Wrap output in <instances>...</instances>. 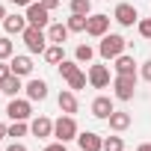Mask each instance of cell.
<instances>
[{"label": "cell", "mask_w": 151, "mask_h": 151, "mask_svg": "<svg viewBox=\"0 0 151 151\" xmlns=\"http://www.w3.org/2000/svg\"><path fill=\"white\" fill-rule=\"evenodd\" d=\"M127 50V42H124V36H119V33H107L104 39H101V45H98V53H101V59H116V56H122Z\"/></svg>", "instance_id": "obj_1"}, {"label": "cell", "mask_w": 151, "mask_h": 151, "mask_svg": "<svg viewBox=\"0 0 151 151\" xmlns=\"http://www.w3.org/2000/svg\"><path fill=\"white\" fill-rule=\"evenodd\" d=\"M77 133H80V127H77V122H74V116H68V113H62L53 122V136L59 142H77Z\"/></svg>", "instance_id": "obj_2"}, {"label": "cell", "mask_w": 151, "mask_h": 151, "mask_svg": "<svg viewBox=\"0 0 151 151\" xmlns=\"http://www.w3.org/2000/svg\"><path fill=\"white\" fill-rule=\"evenodd\" d=\"M133 92H136V74H116L113 77L116 101H133Z\"/></svg>", "instance_id": "obj_3"}, {"label": "cell", "mask_w": 151, "mask_h": 151, "mask_svg": "<svg viewBox=\"0 0 151 151\" xmlns=\"http://www.w3.org/2000/svg\"><path fill=\"white\" fill-rule=\"evenodd\" d=\"M21 39H24V45H27V50L30 53H45L47 50V33L45 30H39V27H27L24 33H21Z\"/></svg>", "instance_id": "obj_4"}, {"label": "cell", "mask_w": 151, "mask_h": 151, "mask_svg": "<svg viewBox=\"0 0 151 151\" xmlns=\"http://www.w3.org/2000/svg\"><path fill=\"white\" fill-rule=\"evenodd\" d=\"M6 116H9V122H30V116H33V101H30V98H12L9 107H6Z\"/></svg>", "instance_id": "obj_5"}, {"label": "cell", "mask_w": 151, "mask_h": 151, "mask_svg": "<svg viewBox=\"0 0 151 151\" xmlns=\"http://www.w3.org/2000/svg\"><path fill=\"white\" fill-rule=\"evenodd\" d=\"M24 15H27V24H30V27H39V30H47V27H50V9H45L42 3H36V0L27 6Z\"/></svg>", "instance_id": "obj_6"}, {"label": "cell", "mask_w": 151, "mask_h": 151, "mask_svg": "<svg viewBox=\"0 0 151 151\" xmlns=\"http://www.w3.org/2000/svg\"><path fill=\"white\" fill-rule=\"evenodd\" d=\"M86 33H89L92 39H104V36L110 33V15H104V12H92V15L86 18Z\"/></svg>", "instance_id": "obj_7"}, {"label": "cell", "mask_w": 151, "mask_h": 151, "mask_svg": "<svg viewBox=\"0 0 151 151\" xmlns=\"http://www.w3.org/2000/svg\"><path fill=\"white\" fill-rule=\"evenodd\" d=\"M113 21L122 24V27H133V24H139V12H136L133 3H119L116 12H113Z\"/></svg>", "instance_id": "obj_8"}, {"label": "cell", "mask_w": 151, "mask_h": 151, "mask_svg": "<svg viewBox=\"0 0 151 151\" xmlns=\"http://www.w3.org/2000/svg\"><path fill=\"white\" fill-rule=\"evenodd\" d=\"M86 74H89V86H92V89H107V86L113 83L110 68H107V65H101V62H98V65H89V71H86Z\"/></svg>", "instance_id": "obj_9"}, {"label": "cell", "mask_w": 151, "mask_h": 151, "mask_svg": "<svg viewBox=\"0 0 151 151\" xmlns=\"http://www.w3.org/2000/svg\"><path fill=\"white\" fill-rule=\"evenodd\" d=\"M77 145H80V151H104V139L98 133H92V130H80Z\"/></svg>", "instance_id": "obj_10"}, {"label": "cell", "mask_w": 151, "mask_h": 151, "mask_svg": "<svg viewBox=\"0 0 151 151\" xmlns=\"http://www.w3.org/2000/svg\"><path fill=\"white\" fill-rule=\"evenodd\" d=\"M30 24H27V15H6L3 18V30H6V36H21L24 30H27Z\"/></svg>", "instance_id": "obj_11"}, {"label": "cell", "mask_w": 151, "mask_h": 151, "mask_svg": "<svg viewBox=\"0 0 151 151\" xmlns=\"http://www.w3.org/2000/svg\"><path fill=\"white\" fill-rule=\"evenodd\" d=\"M24 92H27V98H30V101H45V98H47V80L33 77V80H27Z\"/></svg>", "instance_id": "obj_12"}, {"label": "cell", "mask_w": 151, "mask_h": 151, "mask_svg": "<svg viewBox=\"0 0 151 151\" xmlns=\"http://www.w3.org/2000/svg\"><path fill=\"white\" fill-rule=\"evenodd\" d=\"M89 110H92V116H95V119H104V122H107V119H110V113L116 110V104H113V98L98 95V98L92 101V107H89Z\"/></svg>", "instance_id": "obj_13"}, {"label": "cell", "mask_w": 151, "mask_h": 151, "mask_svg": "<svg viewBox=\"0 0 151 151\" xmlns=\"http://www.w3.org/2000/svg\"><path fill=\"white\" fill-rule=\"evenodd\" d=\"M30 133L39 136V139H47V136H53V122H50L47 116H36V119L30 122Z\"/></svg>", "instance_id": "obj_14"}, {"label": "cell", "mask_w": 151, "mask_h": 151, "mask_svg": "<svg viewBox=\"0 0 151 151\" xmlns=\"http://www.w3.org/2000/svg\"><path fill=\"white\" fill-rule=\"evenodd\" d=\"M130 113H124V110H113L110 113V119H107V124H110V130H116V133H124L127 127H130Z\"/></svg>", "instance_id": "obj_15"}, {"label": "cell", "mask_w": 151, "mask_h": 151, "mask_svg": "<svg viewBox=\"0 0 151 151\" xmlns=\"http://www.w3.org/2000/svg\"><path fill=\"white\" fill-rule=\"evenodd\" d=\"M9 65H12V74H18V77H30V74H33V59H30L27 53L12 56V59H9Z\"/></svg>", "instance_id": "obj_16"}, {"label": "cell", "mask_w": 151, "mask_h": 151, "mask_svg": "<svg viewBox=\"0 0 151 151\" xmlns=\"http://www.w3.org/2000/svg\"><path fill=\"white\" fill-rule=\"evenodd\" d=\"M56 104H59V110L62 113H68V116H74V113H77V95H74V89H62L59 92V98H56Z\"/></svg>", "instance_id": "obj_17"}, {"label": "cell", "mask_w": 151, "mask_h": 151, "mask_svg": "<svg viewBox=\"0 0 151 151\" xmlns=\"http://www.w3.org/2000/svg\"><path fill=\"white\" fill-rule=\"evenodd\" d=\"M113 71H116V74H136V59L124 50L122 56L113 59Z\"/></svg>", "instance_id": "obj_18"}, {"label": "cell", "mask_w": 151, "mask_h": 151, "mask_svg": "<svg viewBox=\"0 0 151 151\" xmlns=\"http://www.w3.org/2000/svg\"><path fill=\"white\" fill-rule=\"evenodd\" d=\"M0 92H3V95H9V98H18V92H24L21 77H18V74H9L6 80H0Z\"/></svg>", "instance_id": "obj_19"}, {"label": "cell", "mask_w": 151, "mask_h": 151, "mask_svg": "<svg viewBox=\"0 0 151 151\" xmlns=\"http://www.w3.org/2000/svg\"><path fill=\"white\" fill-rule=\"evenodd\" d=\"M45 33H47V42H50V45H65V39H68L71 30H68L65 24H50Z\"/></svg>", "instance_id": "obj_20"}, {"label": "cell", "mask_w": 151, "mask_h": 151, "mask_svg": "<svg viewBox=\"0 0 151 151\" xmlns=\"http://www.w3.org/2000/svg\"><path fill=\"white\" fill-rule=\"evenodd\" d=\"M42 56H45L47 65H59V62L65 59V47H62V45H47V50H45Z\"/></svg>", "instance_id": "obj_21"}, {"label": "cell", "mask_w": 151, "mask_h": 151, "mask_svg": "<svg viewBox=\"0 0 151 151\" xmlns=\"http://www.w3.org/2000/svg\"><path fill=\"white\" fill-rule=\"evenodd\" d=\"M86 18H89V15H74V12H71L68 21H65V27H68L71 33H86Z\"/></svg>", "instance_id": "obj_22"}, {"label": "cell", "mask_w": 151, "mask_h": 151, "mask_svg": "<svg viewBox=\"0 0 151 151\" xmlns=\"http://www.w3.org/2000/svg\"><path fill=\"white\" fill-rule=\"evenodd\" d=\"M92 56H95V47L92 45H77V47H74V59H77V62H92Z\"/></svg>", "instance_id": "obj_23"}, {"label": "cell", "mask_w": 151, "mask_h": 151, "mask_svg": "<svg viewBox=\"0 0 151 151\" xmlns=\"http://www.w3.org/2000/svg\"><path fill=\"white\" fill-rule=\"evenodd\" d=\"M65 83H68V89H74V92H77V89H83V86L89 83V74H83V71L77 68V71H74V74H71V77L65 80Z\"/></svg>", "instance_id": "obj_24"}, {"label": "cell", "mask_w": 151, "mask_h": 151, "mask_svg": "<svg viewBox=\"0 0 151 151\" xmlns=\"http://www.w3.org/2000/svg\"><path fill=\"white\" fill-rule=\"evenodd\" d=\"M68 9L74 15H92V0H68Z\"/></svg>", "instance_id": "obj_25"}, {"label": "cell", "mask_w": 151, "mask_h": 151, "mask_svg": "<svg viewBox=\"0 0 151 151\" xmlns=\"http://www.w3.org/2000/svg\"><path fill=\"white\" fill-rule=\"evenodd\" d=\"M56 68H59V74H62V80H68V77H71V74L77 71L80 65H77V59H62V62H59Z\"/></svg>", "instance_id": "obj_26"}, {"label": "cell", "mask_w": 151, "mask_h": 151, "mask_svg": "<svg viewBox=\"0 0 151 151\" xmlns=\"http://www.w3.org/2000/svg\"><path fill=\"white\" fill-rule=\"evenodd\" d=\"M15 56V45L9 42V36H0V59H12Z\"/></svg>", "instance_id": "obj_27"}, {"label": "cell", "mask_w": 151, "mask_h": 151, "mask_svg": "<svg viewBox=\"0 0 151 151\" xmlns=\"http://www.w3.org/2000/svg\"><path fill=\"white\" fill-rule=\"evenodd\" d=\"M27 133H30V124H27V122H12V124H9V136H12V139L27 136Z\"/></svg>", "instance_id": "obj_28"}, {"label": "cell", "mask_w": 151, "mask_h": 151, "mask_svg": "<svg viewBox=\"0 0 151 151\" xmlns=\"http://www.w3.org/2000/svg\"><path fill=\"white\" fill-rule=\"evenodd\" d=\"M104 151H124V139L122 136H107L104 139Z\"/></svg>", "instance_id": "obj_29"}, {"label": "cell", "mask_w": 151, "mask_h": 151, "mask_svg": "<svg viewBox=\"0 0 151 151\" xmlns=\"http://www.w3.org/2000/svg\"><path fill=\"white\" fill-rule=\"evenodd\" d=\"M136 30H139V36H142V39H148V42H151V18H139Z\"/></svg>", "instance_id": "obj_30"}, {"label": "cell", "mask_w": 151, "mask_h": 151, "mask_svg": "<svg viewBox=\"0 0 151 151\" xmlns=\"http://www.w3.org/2000/svg\"><path fill=\"white\" fill-rule=\"evenodd\" d=\"M9 74H12V65H9L6 59H0V80H6Z\"/></svg>", "instance_id": "obj_31"}, {"label": "cell", "mask_w": 151, "mask_h": 151, "mask_svg": "<svg viewBox=\"0 0 151 151\" xmlns=\"http://www.w3.org/2000/svg\"><path fill=\"white\" fill-rule=\"evenodd\" d=\"M42 151H68V148H65V142H59V139H56V142H50V145H45Z\"/></svg>", "instance_id": "obj_32"}, {"label": "cell", "mask_w": 151, "mask_h": 151, "mask_svg": "<svg viewBox=\"0 0 151 151\" xmlns=\"http://www.w3.org/2000/svg\"><path fill=\"white\" fill-rule=\"evenodd\" d=\"M39 3H42L45 9H50V12H53L56 6H62V0H39Z\"/></svg>", "instance_id": "obj_33"}, {"label": "cell", "mask_w": 151, "mask_h": 151, "mask_svg": "<svg viewBox=\"0 0 151 151\" xmlns=\"http://www.w3.org/2000/svg\"><path fill=\"white\" fill-rule=\"evenodd\" d=\"M142 77L151 83V59H148V62H142Z\"/></svg>", "instance_id": "obj_34"}, {"label": "cell", "mask_w": 151, "mask_h": 151, "mask_svg": "<svg viewBox=\"0 0 151 151\" xmlns=\"http://www.w3.org/2000/svg\"><path fill=\"white\" fill-rule=\"evenodd\" d=\"M6 151H27V145H24V142H12Z\"/></svg>", "instance_id": "obj_35"}, {"label": "cell", "mask_w": 151, "mask_h": 151, "mask_svg": "<svg viewBox=\"0 0 151 151\" xmlns=\"http://www.w3.org/2000/svg\"><path fill=\"white\" fill-rule=\"evenodd\" d=\"M9 3H15V6H24V9H27V6L33 3V0H9Z\"/></svg>", "instance_id": "obj_36"}, {"label": "cell", "mask_w": 151, "mask_h": 151, "mask_svg": "<svg viewBox=\"0 0 151 151\" xmlns=\"http://www.w3.org/2000/svg\"><path fill=\"white\" fill-rule=\"evenodd\" d=\"M3 136H9V124H3V122H0V139H3Z\"/></svg>", "instance_id": "obj_37"}, {"label": "cell", "mask_w": 151, "mask_h": 151, "mask_svg": "<svg viewBox=\"0 0 151 151\" xmlns=\"http://www.w3.org/2000/svg\"><path fill=\"white\" fill-rule=\"evenodd\" d=\"M6 15H9V12H6V6L0 3V24H3V18H6Z\"/></svg>", "instance_id": "obj_38"}, {"label": "cell", "mask_w": 151, "mask_h": 151, "mask_svg": "<svg viewBox=\"0 0 151 151\" xmlns=\"http://www.w3.org/2000/svg\"><path fill=\"white\" fill-rule=\"evenodd\" d=\"M136 151H151V142H142V145H139Z\"/></svg>", "instance_id": "obj_39"}, {"label": "cell", "mask_w": 151, "mask_h": 151, "mask_svg": "<svg viewBox=\"0 0 151 151\" xmlns=\"http://www.w3.org/2000/svg\"><path fill=\"white\" fill-rule=\"evenodd\" d=\"M0 95H3V92H0Z\"/></svg>", "instance_id": "obj_40"}]
</instances>
